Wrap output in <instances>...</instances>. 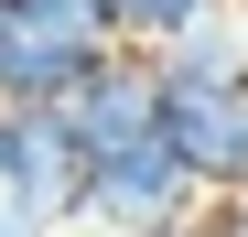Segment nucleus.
<instances>
[{
	"mask_svg": "<svg viewBox=\"0 0 248 237\" xmlns=\"http://www.w3.org/2000/svg\"><path fill=\"white\" fill-rule=\"evenodd\" d=\"M184 194H194V173H184L162 140H140V151H119V162L87 173L76 237H173V226H184Z\"/></svg>",
	"mask_w": 248,
	"mask_h": 237,
	"instance_id": "nucleus-1",
	"label": "nucleus"
},
{
	"mask_svg": "<svg viewBox=\"0 0 248 237\" xmlns=\"http://www.w3.org/2000/svg\"><path fill=\"white\" fill-rule=\"evenodd\" d=\"M65 140L87 151V173H97V162H119V151H140V140H162V65L119 44L87 87L65 97Z\"/></svg>",
	"mask_w": 248,
	"mask_h": 237,
	"instance_id": "nucleus-2",
	"label": "nucleus"
},
{
	"mask_svg": "<svg viewBox=\"0 0 248 237\" xmlns=\"http://www.w3.org/2000/svg\"><path fill=\"white\" fill-rule=\"evenodd\" d=\"M11 194L22 216L44 226H76V205H87V151L65 140V108H11Z\"/></svg>",
	"mask_w": 248,
	"mask_h": 237,
	"instance_id": "nucleus-3",
	"label": "nucleus"
},
{
	"mask_svg": "<svg viewBox=\"0 0 248 237\" xmlns=\"http://www.w3.org/2000/svg\"><path fill=\"white\" fill-rule=\"evenodd\" d=\"M162 151L216 183V194H248V97H194V87H162Z\"/></svg>",
	"mask_w": 248,
	"mask_h": 237,
	"instance_id": "nucleus-4",
	"label": "nucleus"
},
{
	"mask_svg": "<svg viewBox=\"0 0 248 237\" xmlns=\"http://www.w3.org/2000/svg\"><path fill=\"white\" fill-rule=\"evenodd\" d=\"M151 65H162V87H194V97H248V44H237V32H216V22H205V32H184V44H162Z\"/></svg>",
	"mask_w": 248,
	"mask_h": 237,
	"instance_id": "nucleus-5",
	"label": "nucleus"
},
{
	"mask_svg": "<svg viewBox=\"0 0 248 237\" xmlns=\"http://www.w3.org/2000/svg\"><path fill=\"white\" fill-rule=\"evenodd\" d=\"M205 11H216V0H108V22H119L130 54H162V44H184V32H205Z\"/></svg>",
	"mask_w": 248,
	"mask_h": 237,
	"instance_id": "nucleus-6",
	"label": "nucleus"
},
{
	"mask_svg": "<svg viewBox=\"0 0 248 237\" xmlns=\"http://www.w3.org/2000/svg\"><path fill=\"white\" fill-rule=\"evenodd\" d=\"M11 11H22L32 32H54V44H76V54H119L108 0H11Z\"/></svg>",
	"mask_w": 248,
	"mask_h": 237,
	"instance_id": "nucleus-7",
	"label": "nucleus"
},
{
	"mask_svg": "<svg viewBox=\"0 0 248 237\" xmlns=\"http://www.w3.org/2000/svg\"><path fill=\"white\" fill-rule=\"evenodd\" d=\"M0 237H54V226H44V216H22L11 194H0Z\"/></svg>",
	"mask_w": 248,
	"mask_h": 237,
	"instance_id": "nucleus-8",
	"label": "nucleus"
},
{
	"mask_svg": "<svg viewBox=\"0 0 248 237\" xmlns=\"http://www.w3.org/2000/svg\"><path fill=\"white\" fill-rule=\"evenodd\" d=\"M0 183H11V108H0Z\"/></svg>",
	"mask_w": 248,
	"mask_h": 237,
	"instance_id": "nucleus-9",
	"label": "nucleus"
},
{
	"mask_svg": "<svg viewBox=\"0 0 248 237\" xmlns=\"http://www.w3.org/2000/svg\"><path fill=\"white\" fill-rule=\"evenodd\" d=\"M173 237H194V226H173Z\"/></svg>",
	"mask_w": 248,
	"mask_h": 237,
	"instance_id": "nucleus-10",
	"label": "nucleus"
},
{
	"mask_svg": "<svg viewBox=\"0 0 248 237\" xmlns=\"http://www.w3.org/2000/svg\"><path fill=\"white\" fill-rule=\"evenodd\" d=\"M237 11H248V0H237Z\"/></svg>",
	"mask_w": 248,
	"mask_h": 237,
	"instance_id": "nucleus-11",
	"label": "nucleus"
}]
</instances>
